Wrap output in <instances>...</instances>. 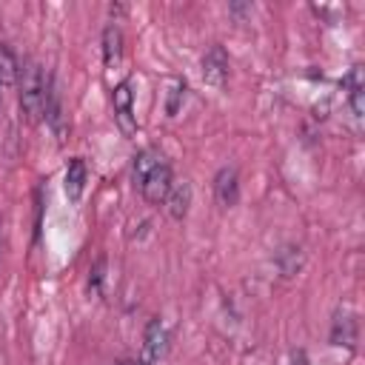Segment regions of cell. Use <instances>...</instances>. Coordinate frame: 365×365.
I'll use <instances>...</instances> for the list:
<instances>
[{"label": "cell", "mask_w": 365, "mask_h": 365, "mask_svg": "<svg viewBox=\"0 0 365 365\" xmlns=\"http://www.w3.org/2000/svg\"><path fill=\"white\" fill-rule=\"evenodd\" d=\"M48 80L51 77H46L43 68L34 60H26L20 66V77H17V86H20V108H23V114H26L29 123H40L43 114H46Z\"/></svg>", "instance_id": "6da1fadb"}, {"label": "cell", "mask_w": 365, "mask_h": 365, "mask_svg": "<svg viewBox=\"0 0 365 365\" xmlns=\"http://www.w3.org/2000/svg\"><path fill=\"white\" fill-rule=\"evenodd\" d=\"M111 106H114V120L120 125V131L125 137L137 134V114H134V91H131V80H123L114 86L111 91Z\"/></svg>", "instance_id": "7a4b0ae2"}, {"label": "cell", "mask_w": 365, "mask_h": 365, "mask_svg": "<svg viewBox=\"0 0 365 365\" xmlns=\"http://www.w3.org/2000/svg\"><path fill=\"white\" fill-rule=\"evenodd\" d=\"M165 339H168V334H165L163 319L151 317L145 331H143V348H140V362L137 365H157L165 354Z\"/></svg>", "instance_id": "3957f363"}, {"label": "cell", "mask_w": 365, "mask_h": 365, "mask_svg": "<svg viewBox=\"0 0 365 365\" xmlns=\"http://www.w3.org/2000/svg\"><path fill=\"white\" fill-rule=\"evenodd\" d=\"M171 185H174L171 165H168V163H160V165H157V168H154V171L140 182V194H143V200H145V202L160 205V202H165V197H168Z\"/></svg>", "instance_id": "277c9868"}, {"label": "cell", "mask_w": 365, "mask_h": 365, "mask_svg": "<svg viewBox=\"0 0 365 365\" xmlns=\"http://www.w3.org/2000/svg\"><path fill=\"white\" fill-rule=\"evenodd\" d=\"M202 80L214 88H222L228 80V54L222 46H211L202 57Z\"/></svg>", "instance_id": "5b68a950"}, {"label": "cell", "mask_w": 365, "mask_h": 365, "mask_svg": "<svg viewBox=\"0 0 365 365\" xmlns=\"http://www.w3.org/2000/svg\"><path fill=\"white\" fill-rule=\"evenodd\" d=\"M214 197L222 208H231L240 197V177H237V168L234 165H225L217 171L214 177Z\"/></svg>", "instance_id": "8992f818"}, {"label": "cell", "mask_w": 365, "mask_h": 365, "mask_svg": "<svg viewBox=\"0 0 365 365\" xmlns=\"http://www.w3.org/2000/svg\"><path fill=\"white\" fill-rule=\"evenodd\" d=\"M86 177H88L86 160L83 157H71L68 165H66V174H63V191H66L68 202H80L83 188H86Z\"/></svg>", "instance_id": "52a82bcc"}, {"label": "cell", "mask_w": 365, "mask_h": 365, "mask_svg": "<svg viewBox=\"0 0 365 365\" xmlns=\"http://www.w3.org/2000/svg\"><path fill=\"white\" fill-rule=\"evenodd\" d=\"M331 345H345L348 351L356 348V319L351 311H336L331 322Z\"/></svg>", "instance_id": "ba28073f"}, {"label": "cell", "mask_w": 365, "mask_h": 365, "mask_svg": "<svg viewBox=\"0 0 365 365\" xmlns=\"http://www.w3.org/2000/svg\"><path fill=\"white\" fill-rule=\"evenodd\" d=\"M120 60H123V31H120V26L108 23L103 29V63H106V68H117Z\"/></svg>", "instance_id": "9c48e42d"}, {"label": "cell", "mask_w": 365, "mask_h": 365, "mask_svg": "<svg viewBox=\"0 0 365 365\" xmlns=\"http://www.w3.org/2000/svg\"><path fill=\"white\" fill-rule=\"evenodd\" d=\"M160 163H165V157H163L160 148H143V151H137L134 154V163H131V180H134V185H140Z\"/></svg>", "instance_id": "30bf717a"}, {"label": "cell", "mask_w": 365, "mask_h": 365, "mask_svg": "<svg viewBox=\"0 0 365 365\" xmlns=\"http://www.w3.org/2000/svg\"><path fill=\"white\" fill-rule=\"evenodd\" d=\"M342 86L348 88V100H351V111L356 120H362L365 114V103H362V94H365V83H362V66H354L348 71V77L342 80Z\"/></svg>", "instance_id": "8fae6325"}, {"label": "cell", "mask_w": 365, "mask_h": 365, "mask_svg": "<svg viewBox=\"0 0 365 365\" xmlns=\"http://www.w3.org/2000/svg\"><path fill=\"white\" fill-rule=\"evenodd\" d=\"M165 205H168V214L171 220H185L188 214V205H191V185L182 180V182H174L168 197H165Z\"/></svg>", "instance_id": "7c38bea8"}, {"label": "cell", "mask_w": 365, "mask_h": 365, "mask_svg": "<svg viewBox=\"0 0 365 365\" xmlns=\"http://www.w3.org/2000/svg\"><path fill=\"white\" fill-rule=\"evenodd\" d=\"M17 77H20V63H17L14 51L0 43V88L17 86Z\"/></svg>", "instance_id": "4fadbf2b"}, {"label": "cell", "mask_w": 365, "mask_h": 365, "mask_svg": "<svg viewBox=\"0 0 365 365\" xmlns=\"http://www.w3.org/2000/svg\"><path fill=\"white\" fill-rule=\"evenodd\" d=\"M182 100H185V83L180 77H171L168 80V91H165V114L174 117L180 111Z\"/></svg>", "instance_id": "5bb4252c"}, {"label": "cell", "mask_w": 365, "mask_h": 365, "mask_svg": "<svg viewBox=\"0 0 365 365\" xmlns=\"http://www.w3.org/2000/svg\"><path fill=\"white\" fill-rule=\"evenodd\" d=\"M103 277H106V257H97V262H94L91 271H88V291H91V294L100 291Z\"/></svg>", "instance_id": "9a60e30c"}, {"label": "cell", "mask_w": 365, "mask_h": 365, "mask_svg": "<svg viewBox=\"0 0 365 365\" xmlns=\"http://www.w3.org/2000/svg\"><path fill=\"white\" fill-rule=\"evenodd\" d=\"M6 248V228H3V214H0V254Z\"/></svg>", "instance_id": "2e32d148"}, {"label": "cell", "mask_w": 365, "mask_h": 365, "mask_svg": "<svg viewBox=\"0 0 365 365\" xmlns=\"http://www.w3.org/2000/svg\"><path fill=\"white\" fill-rule=\"evenodd\" d=\"M294 365H308V359H305V354H302V351H297V354H294Z\"/></svg>", "instance_id": "e0dca14e"}, {"label": "cell", "mask_w": 365, "mask_h": 365, "mask_svg": "<svg viewBox=\"0 0 365 365\" xmlns=\"http://www.w3.org/2000/svg\"><path fill=\"white\" fill-rule=\"evenodd\" d=\"M111 14H125V6H108Z\"/></svg>", "instance_id": "ac0fdd59"}, {"label": "cell", "mask_w": 365, "mask_h": 365, "mask_svg": "<svg viewBox=\"0 0 365 365\" xmlns=\"http://www.w3.org/2000/svg\"><path fill=\"white\" fill-rule=\"evenodd\" d=\"M117 365H137V362H134V359H120Z\"/></svg>", "instance_id": "d6986e66"}, {"label": "cell", "mask_w": 365, "mask_h": 365, "mask_svg": "<svg viewBox=\"0 0 365 365\" xmlns=\"http://www.w3.org/2000/svg\"><path fill=\"white\" fill-rule=\"evenodd\" d=\"M0 91H3V88H0Z\"/></svg>", "instance_id": "ffe728a7"}]
</instances>
